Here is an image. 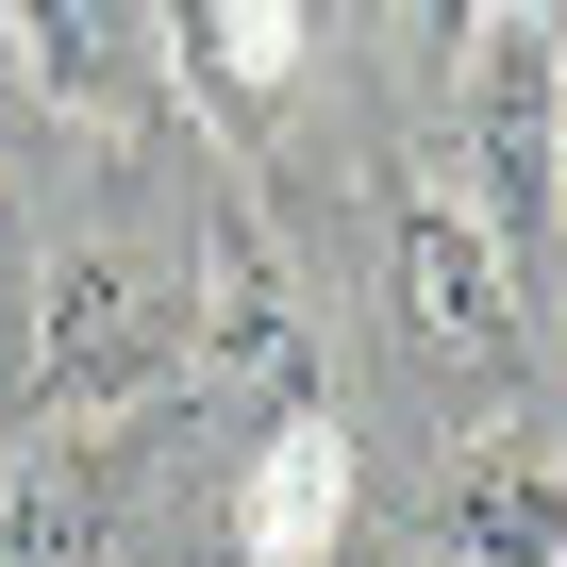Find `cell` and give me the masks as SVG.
I'll return each instance as SVG.
<instances>
[{
	"mask_svg": "<svg viewBox=\"0 0 567 567\" xmlns=\"http://www.w3.org/2000/svg\"><path fill=\"white\" fill-rule=\"evenodd\" d=\"M34 384H51V434H117V417L184 401V284L134 234H68L51 250V284H34Z\"/></svg>",
	"mask_w": 567,
	"mask_h": 567,
	"instance_id": "obj_1",
	"label": "cell"
},
{
	"mask_svg": "<svg viewBox=\"0 0 567 567\" xmlns=\"http://www.w3.org/2000/svg\"><path fill=\"white\" fill-rule=\"evenodd\" d=\"M451 134H467V217L517 250L567 200V68H550V18H467L451 34Z\"/></svg>",
	"mask_w": 567,
	"mask_h": 567,
	"instance_id": "obj_2",
	"label": "cell"
},
{
	"mask_svg": "<svg viewBox=\"0 0 567 567\" xmlns=\"http://www.w3.org/2000/svg\"><path fill=\"white\" fill-rule=\"evenodd\" d=\"M384 301H401V351L434 368V384H501L517 368V250L451 200V184H401L384 200Z\"/></svg>",
	"mask_w": 567,
	"mask_h": 567,
	"instance_id": "obj_3",
	"label": "cell"
},
{
	"mask_svg": "<svg viewBox=\"0 0 567 567\" xmlns=\"http://www.w3.org/2000/svg\"><path fill=\"white\" fill-rule=\"evenodd\" d=\"M18 34V68L68 101V117H101V134H151L184 84H167V18H117V0H51V18H0Z\"/></svg>",
	"mask_w": 567,
	"mask_h": 567,
	"instance_id": "obj_4",
	"label": "cell"
},
{
	"mask_svg": "<svg viewBox=\"0 0 567 567\" xmlns=\"http://www.w3.org/2000/svg\"><path fill=\"white\" fill-rule=\"evenodd\" d=\"M334 517H351V417L301 401L234 484V567H334Z\"/></svg>",
	"mask_w": 567,
	"mask_h": 567,
	"instance_id": "obj_5",
	"label": "cell"
},
{
	"mask_svg": "<svg viewBox=\"0 0 567 567\" xmlns=\"http://www.w3.org/2000/svg\"><path fill=\"white\" fill-rule=\"evenodd\" d=\"M0 567H117V467H101V434H18L0 451Z\"/></svg>",
	"mask_w": 567,
	"mask_h": 567,
	"instance_id": "obj_6",
	"label": "cell"
},
{
	"mask_svg": "<svg viewBox=\"0 0 567 567\" xmlns=\"http://www.w3.org/2000/svg\"><path fill=\"white\" fill-rule=\"evenodd\" d=\"M318 68V18H284V0H200V18H167V84L200 101V117H267L284 84Z\"/></svg>",
	"mask_w": 567,
	"mask_h": 567,
	"instance_id": "obj_7",
	"label": "cell"
},
{
	"mask_svg": "<svg viewBox=\"0 0 567 567\" xmlns=\"http://www.w3.org/2000/svg\"><path fill=\"white\" fill-rule=\"evenodd\" d=\"M451 567H567V451L484 434L451 467Z\"/></svg>",
	"mask_w": 567,
	"mask_h": 567,
	"instance_id": "obj_8",
	"label": "cell"
},
{
	"mask_svg": "<svg viewBox=\"0 0 567 567\" xmlns=\"http://www.w3.org/2000/svg\"><path fill=\"white\" fill-rule=\"evenodd\" d=\"M184 368H250V384H301V301H284V250L250 234V200L217 217V301H184Z\"/></svg>",
	"mask_w": 567,
	"mask_h": 567,
	"instance_id": "obj_9",
	"label": "cell"
},
{
	"mask_svg": "<svg viewBox=\"0 0 567 567\" xmlns=\"http://www.w3.org/2000/svg\"><path fill=\"white\" fill-rule=\"evenodd\" d=\"M550 68H567V18H550Z\"/></svg>",
	"mask_w": 567,
	"mask_h": 567,
	"instance_id": "obj_10",
	"label": "cell"
},
{
	"mask_svg": "<svg viewBox=\"0 0 567 567\" xmlns=\"http://www.w3.org/2000/svg\"><path fill=\"white\" fill-rule=\"evenodd\" d=\"M0 51H18V34H0Z\"/></svg>",
	"mask_w": 567,
	"mask_h": 567,
	"instance_id": "obj_11",
	"label": "cell"
}]
</instances>
